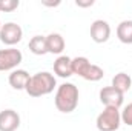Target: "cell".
I'll use <instances>...</instances> for the list:
<instances>
[{
	"label": "cell",
	"mask_w": 132,
	"mask_h": 131,
	"mask_svg": "<svg viewBox=\"0 0 132 131\" xmlns=\"http://www.w3.org/2000/svg\"><path fill=\"white\" fill-rule=\"evenodd\" d=\"M55 86H57L55 76L48 71H40V72H35L34 76H31L25 91L31 97H42V96L51 94Z\"/></svg>",
	"instance_id": "1"
},
{
	"label": "cell",
	"mask_w": 132,
	"mask_h": 131,
	"mask_svg": "<svg viewBox=\"0 0 132 131\" xmlns=\"http://www.w3.org/2000/svg\"><path fill=\"white\" fill-rule=\"evenodd\" d=\"M78 96H80L78 88L74 83H69V82L62 83L60 86H57V91H55V97H54L55 108L65 114L75 111L78 105Z\"/></svg>",
	"instance_id": "2"
},
{
	"label": "cell",
	"mask_w": 132,
	"mask_h": 131,
	"mask_svg": "<svg viewBox=\"0 0 132 131\" xmlns=\"http://www.w3.org/2000/svg\"><path fill=\"white\" fill-rule=\"evenodd\" d=\"M98 131H117L121 125V113L118 108H109L106 106L95 120Z\"/></svg>",
	"instance_id": "3"
},
{
	"label": "cell",
	"mask_w": 132,
	"mask_h": 131,
	"mask_svg": "<svg viewBox=\"0 0 132 131\" xmlns=\"http://www.w3.org/2000/svg\"><path fill=\"white\" fill-rule=\"evenodd\" d=\"M23 54L17 48H5L0 49V71H14L22 63Z\"/></svg>",
	"instance_id": "4"
},
{
	"label": "cell",
	"mask_w": 132,
	"mask_h": 131,
	"mask_svg": "<svg viewBox=\"0 0 132 131\" xmlns=\"http://www.w3.org/2000/svg\"><path fill=\"white\" fill-rule=\"evenodd\" d=\"M23 37V30L20 25L14 23V22H8L5 25H2L0 30V42L8 45L9 48H12L14 45H17Z\"/></svg>",
	"instance_id": "5"
},
{
	"label": "cell",
	"mask_w": 132,
	"mask_h": 131,
	"mask_svg": "<svg viewBox=\"0 0 132 131\" xmlns=\"http://www.w3.org/2000/svg\"><path fill=\"white\" fill-rule=\"evenodd\" d=\"M100 102L109 108H120L123 105V100H125V94H121L120 91H117L115 88L112 86H104L100 90Z\"/></svg>",
	"instance_id": "6"
},
{
	"label": "cell",
	"mask_w": 132,
	"mask_h": 131,
	"mask_svg": "<svg viewBox=\"0 0 132 131\" xmlns=\"http://www.w3.org/2000/svg\"><path fill=\"white\" fill-rule=\"evenodd\" d=\"M20 127V116L17 111L8 108L0 111V131H17Z\"/></svg>",
	"instance_id": "7"
},
{
	"label": "cell",
	"mask_w": 132,
	"mask_h": 131,
	"mask_svg": "<svg viewBox=\"0 0 132 131\" xmlns=\"http://www.w3.org/2000/svg\"><path fill=\"white\" fill-rule=\"evenodd\" d=\"M111 37V26L106 20H94L91 25V39L95 43H104Z\"/></svg>",
	"instance_id": "8"
},
{
	"label": "cell",
	"mask_w": 132,
	"mask_h": 131,
	"mask_svg": "<svg viewBox=\"0 0 132 131\" xmlns=\"http://www.w3.org/2000/svg\"><path fill=\"white\" fill-rule=\"evenodd\" d=\"M29 79H31L29 72L25 71V69H19V68L14 69V71H11V74L8 76L9 85H11L14 90H17V91L25 90L26 85H28V82H29Z\"/></svg>",
	"instance_id": "9"
},
{
	"label": "cell",
	"mask_w": 132,
	"mask_h": 131,
	"mask_svg": "<svg viewBox=\"0 0 132 131\" xmlns=\"http://www.w3.org/2000/svg\"><path fill=\"white\" fill-rule=\"evenodd\" d=\"M54 74L62 79H68L72 76V59L68 56H59L54 62Z\"/></svg>",
	"instance_id": "10"
},
{
	"label": "cell",
	"mask_w": 132,
	"mask_h": 131,
	"mask_svg": "<svg viewBox=\"0 0 132 131\" xmlns=\"http://www.w3.org/2000/svg\"><path fill=\"white\" fill-rule=\"evenodd\" d=\"M65 39L59 33H51L46 35V46H48V54H57L60 56L65 49Z\"/></svg>",
	"instance_id": "11"
},
{
	"label": "cell",
	"mask_w": 132,
	"mask_h": 131,
	"mask_svg": "<svg viewBox=\"0 0 132 131\" xmlns=\"http://www.w3.org/2000/svg\"><path fill=\"white\" fill-rule=\"evenodd\" d=\"M111 86L115 88L117 91H120L121 94L128 93L132 86L131 76L126 74V72H118V74H115V76L112 77V85H111Z\"/></svg>",
	"instance_id": "12"
},
{
	"label": "cell",
	"mask_w": 132,
	"mask_h": 131,
	"mask_svg": "<svg viewBox=\"0 0 132 131\" xmlns=\"http://www.w3.org/2000/svg\"><path fill=\"white\" fill-rule=\"evenodd\" d=\"M117 37L121 43L132 45V20H123L117 26Z\"/></svg>",
	"instance_id": "13"
},
{
	"label": "cell",
	"mask_w": 132,
	"mask_h": 131,
	"mask_svg": "<svg viewBox=\"0 0 132 131\" xmlns=\"http://www.w3.org/2000/svg\"><path fill=\"white\" fill-rule=\"evenodd\" d=\"M29 51L35 56H45L48 54V46H46V37L45 35H34L29 40Z\"/></svg>",
	"instance_id": "14"
},
{
	"label": "cell",
	"mask_w": 132,
	"mask_h": 131,
	"mask_svg": "<svg viewBox=\"0 0 132 131\" xmlns=\"http://www.w3.org/2000/svg\"><path fill=\"white\" fill-rule=\"evenodd\" d=\"M89 66H91V62H89L88 57H83V56L74 57L72 59V74H75V76H78V77L83 79L85 74L88 72Z\"/></svg>",
	"instance_id": "15"
},
{
	"label": "cell",
	"mask_w": 132,
	"mask_h": 131,
	"mask_svg": "<svg viewBox=\"0 0 132 131\" xmlns=\"http://www.w3.org/2000/svg\"><path fill=\"white\" fill-rule=\"evenodd\" d=\"M103 76H104V71H103V68H100L98 65H94V63H91L89 66V69H88V72L85 74V80H89V82H98L103 79Z\"/></svg>",
	"instance_id": "16"
},
{
	"label": "cell",
	"mask_w": 132,
	"mask_h": 131,
	"mask_svg": "<svg viewBox=\"0 0 132 131\" xmlns=\"http://www.w3.org/2000/svg\"><path fill=\"white\" fill-rule=\"evenodd\" d=\"M20 6L19 0H0V12H12Z\"/></svg>",
	"instance_id": "17"
},
{
	"label": "cell",
	"mask_w": 132,
	"mask_h": 131,
	"mask_svg": "<svg viewBox=\"0 0 132 131\" xmlns=\"http://www.w3.org/2000/svg\"><path fill=\"white\" fill-rule=\"evenodd\" d=\"M121 122L132 127V103H128L125 110L121 111Z\"/></svg>",
	"instance_id": "18"
},
{
	"label": "cell",
	"mask_w": 132,
	"mask_h": 131,
	"mask_svg": "<svg viewBox=\"0 0 132 131\" xmlns=\"http://www.w3.org/2000/svg\"><path fill=\"white\" fill-rule=\"evenodd\" d=\"M94 3H95L94 0H75V5L80 6V8H89V6H92Z\"/></svg>",
	"instance_id": "19"
},
{
	"label": "cell",
	"mask_w": 132,
	"mask_h": 131,
	"mask_svg": "<svg viewBox=\"0 0 132 131\" xmlns=\"http://www.w3.org/2000/svg\"><path fill=\"white\" fill-rule=\"evenodd\" d=\"M45 6H59L60 5V0H57V2H42Z\"/></svg>",
	"instance_id": "20"
},
{
	"label": "cell",
	"mask_w": 132,
	"mask_h": 131,
	"mask_svg": "<svg viewBox=\"0 0 132 131\" xmlns=\"http://www.w3.org/2000/svg\"><path fill=\"white\" fill-rule=\"evenodd\" d=\"M0 30H2V23H0Z\"/></svg>",
	"instance_id": "21"
}]
</instances>
